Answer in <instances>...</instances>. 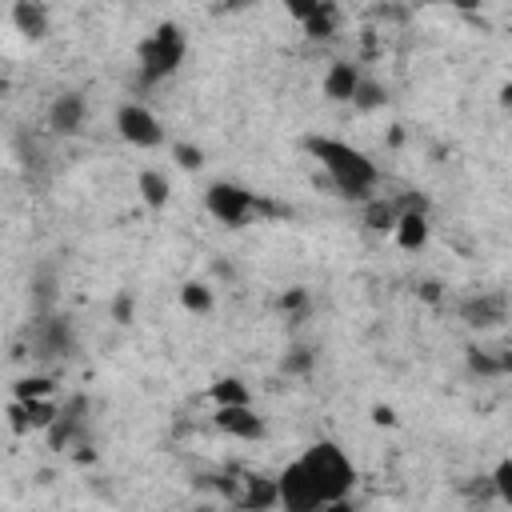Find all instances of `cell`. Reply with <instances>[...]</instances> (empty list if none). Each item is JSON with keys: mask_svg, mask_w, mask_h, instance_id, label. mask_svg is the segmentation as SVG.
<instances>
[{"mask_svg": "<svg viewBox=\"0 0 512 512\" xmlns=\"http://www.w3.org/2000/svg\"><path fill=\"white\" fill-rule=\"evenodd\" d=\"M172 160L180 168L196 172V168H204V148H196V144H172Z\"/></svg>", "mask_w": 512, "mask_h": 512, "instance_id": "cell-21", "label": "cell"}, {"mask_svg": "<svg viewBox=\"0 0 512 512\" xmlns=\"http://www.w3.org/2000/svg\"><path fill=\"white\" fill-rule=\"evenodd\" d=\"M500 104H512V84H504V88H500Z\"/></svg>", "mask_w": 512, "mask_h": 512, "instance_id": "cell-26", "label": "cell"}, {"mask_svg": "<svg viewBox=\"0 0 512 512\" xmlns=\"http://www.w3.org/2000/svg\"><path fill=\"white\" fill-rule=\"evenodd\" d=\"M400 212H404V208H396L392 200L372 196V200L364 204V224H368L372 232H392V228H396V220H400Z\"/></svg>", "mask_w": 512, "mask_h": 512, "instance_id": "cell-16", "label": "cell"}, {"mask_svg": "<svg viewBox=\"0 0 512 512\" xmlns=\"http://www.w3.org/2000/svg\"><path fill=\"white\" fill-rule=\"evenodd\" d=\"M376 424H392V412L388 408H376Z\"/></svg>", "mask_w": 512, "mask_h": 512, "instance_id": "cell-25", "label": "cell"}, {"mask_svg": "<svg viewBox=\"0 0 512 512\" xmlns=\"http://www.w3.org/2000/svg\"><path fill=\"white\" fill-rule=\"evenodd\" d=\"M132 312H136V300H132L128 292H120V296L112 300V320H116V324H132Z\"/></svg>", "mask_w": 512, "mask_h": 512, "instance_id": "cell-22", "label": "cell"}, {"mask_svg": "<svg viewBox=\"0 0 512 512\" xmlns=\"http://www.w3.org/2000/svg\"><path fill=\"white\" fill-rule=\"evenodd\" d=\"M240 512H280V492H276V476H248L244 480V496L236 500Z\"/></svg>", "mask_w": 512, "mask_h": 512, "instance_id": "cell-12", "label": "cell"}, {"mask_svg": "<svg viewBox=\"0 0 512 512\" xmlns=\"http://www.w3.org/2000/svg\"><path fill=\"white\" fill-rule=\"evenodd\" d=\"M136 192H140V200H144V208H164L168 204V196H172V184H168V176L160 172V168H144L140 176H136Z\"/></svg>", "mask_w": 512, "mask_h": 512, "instance_id": "cell-14", "label": "cell"}, {"mask_svg": "<svg viewBox=\"0 0 512 512\" xmlns=\"http://www.w3.org/2000/svg\"><path fill=\"white\" fill-rule=\"evenodd\" d=\"M204 208H208V216L216 224L244 228L252 220V212H256V196L244 184H236V180H212L204 188Z\"/></svg>", "mask_w": 512, "mask_h": 512, "instance_id": "cell-4", "label": "cell"}, {"mask_svg": "<svg viewBox=\"0 0 512 512\" xmlns=\"http://www.w3.org/2000/svg\"><path fill=\"white\" fill-rule=\"evenodd\" d=\"M296 356H284V372H304L312 364V352L308 348H292Z\"/></svg>", "mask_w": 512, "mask_h": 512, "instance_id": "cell-23", "label": "cell"}, {"mask_svg": "<svg viewBox=\"0 0 512 512\" xmlns=\"http://www.w3.org/2000/svg\"><path fill=\"white\" fill-rule=\"evenodd\" d=\"M492 492L500 496V504L512 508V456L496 460V468H492Z\"/></svg>", "mask_w": 512, "mask_h": 512, "instance_id": "cell-18", "label": "cell"}, {"mask_svg": "<svg viewBox=\"0 0 512 512\" xmlns=\"http://www.w3.org/2000/svg\"><path fill=\"white\" fill-rule=\"evenodd\" d=\"M212 304H216V296H212V288H208L204 280H184V284H180V308H184V312L208 316Z\"/></svg>", "mask_w": 512, "mask_h": 512, "instance_id": "cell-17", "label": "cell"}, {"mask_svg": "<svg viewBox=\"0 0 512 512\" xmlns=\"http://www.w3.org/2000/svg\"><path fill=\"white\" fill-rule=\"evenodd\" d=\"M288 16L300 20L304 36H312V40L332 36L336 24H340V8L336 4H324V0H296V4H288Z\"/></svg>", "mask_w": 512, "mask_h": 512, "instance_id": "cell-7", "label": "cell"}, {"mask_svg": "<svg viewBox=\"0 0 512 512\" xmlns=\"http://www.w3.org/2000/svg\"><path fill=\"white\" fill-rule=\"evenodd\" d=\"M316 512H356V504H352V500H332V504H324V508H316Z\"/></svg>", "mask_w": 512, "mask_h": 512, "instance_id": "cell-24", "label": "cell"}, {"mask_svg": "<svg viewBox=\"0 0 512 512\" xmlns=\"http://www.w3.org/2000/svg\"><path fill=\"white\" fill-rule=\"evenodd\" d=\"M8 20H12V28L24 40H44L48 28H52V16H48V8L40 0H16L12 12H8Z\"/></svg>", "mask_w": 512, "mask_h": 512, "instance_id": "cell-11", "label": "cell"}, {"mask_svg": "<svg viewBox=\"0 0 512 512\" xmlns=\"http://www.w3.org/2000/svg\"><path fill=\"white\" fill-rule=\"evenodd\" d=\"M188 56V36L180 32V24H156L140 44H136V76L144 88L168 80L172 72H180Z\"/></svg>", "mask_w": 512, "mask_h": 512, "instance_id": "cell-3", "label": "cell"}, {"mask_svg": "<svg viewBox=\"0 0 512 512\" xmlns=\"http://www.w3.org/2000/svg\"><path fill=\"white\" fill-rule=\"evenodd\" d=\"M116 136L128 144V148H140V152H152V148H160L164 144V124H160V116L148 108V104H140V100H124L120 108H116Z\"/></svg>", "mask_w": 512, "mask_h": 512, "instance_id": "cell-5", "label": "cell"}, {"mask_svg": "<svg viewBox=\"0 0 512 512\" xmlns=\"http://www.w3.org/2000/svg\"><path fill=\"white\" fill-rule=\"evenodd\" d=\"M276 492H280V512H316V508H324V496L316 492V484L308 480L300 460H288L276 472Z\"/></svg>", "mask_w": 512, "mask_h": 512, "instance_id": "cell-6", "label": "cell"}, {"mask_svg": "<svg viewBox=\"0 0 512 512\" xmlns=\"http://www.w3.org/2000/svg\"><path fill=\"white\" fill-rule=\"evenodd\" d=\"M212 424L232 436V440H260L264 436V416L252 408V404H236V408H216L212 412Z\"/></svg>", "mask_w": 512, "mask_h": 512, "instance_id": "cell-9", "label": "cell"}, {"mask_svg": "<svg viewBox=\"0 0 512 512\" xmlns=\"http://www.w3.org/2000/svg\"><path fill=\"white\" fill-rule=\"evenodd\" d=\"M304 148L308 156L328 172V180L336 184L340 196L348 200H372L376 184H380V168L372 164L368 152H360L356 144L348 140H336V136H304Z\"/></svg>", "mask_w": 512, "mask_h": 512, "instance_id": "cell-1", "label": "cell"}, {"mask_svg": "<svg viewBox=\"0 0 512 512\" xmlns=\"http://www.w3.org/2000/svg\"><path fill=\"white\" fill-rule=\"evenodd\" d=\"M360 84H364V76H360V68L352 60H332L324 68V76H320V92L332 104H352L356 92H360Z\"/></svg>", "mask_w": 512, "mask_h": 512, "instance_id": "cell-8", "label": "cell"}, {"mask_svg": "<svg viewBox=\"0 0 512 512\" xmlns=\"http://www.w3.org/2000/svg\"><path fill=\"white\" fill-rule=\"evenodd\" d=\"M84 112H88V104H84L80 92H60L48 104V128L60 132V136H76L84 128Z\"/></svg>", "mask_w": 512, "mask_h": 512, "instance_id": "cell-10", "label": "cell"}, {"mask_svg": "<svg viewBox=\"0 0 512 512\" xmlns=\"http://www.w3.org/2000/svg\"><path fill=\"white\" fill-rule=\"evenodd\" d=\"M388 100V92L376 84V80H364L360 84V92H356V100H352V108H360V112H372V108H380Z\"/></svg>", "mask_w": 512, "mask_h": 512, "instance_id": "cell-19", "label": "cell"}, {"mask_svg": "<svg viewBox=\"0 0 512 512\" xmlns=\"http://www.w3.org/2000/svg\"><path fill=\"white\" fill-rule=\"evenodd\" d=\"M296 460L308 472V480L316 484V492L324 496V504L352 496V488H356V464H352V456L336 440H316Z\"/></svg>", "mask_w": 512, "mask_h": 512, "instance_id": "cell-2", "label": "cell"}, {"mask_svg": "<svg viewBox=\"0 0 512 512\" xmlns=\"http://www.w3.org/2000/svg\"><path fill=\"white\" fill-rule=\"evenodd\" d=\"M392 240L404 252H420L428 244V216H424V208H404L396 228H392Z\"/></svg>", "mask_w": 512, "mask_h": 512, "instance_id": "cell-13", "label": "cell"}, {"mask_svg": "<svg viewBox=\"0 0 512 512\" xmlns=\"http://www.w3.org/2000/svg\"><path fill=\"white\" fill-rule=\"evenodd\" d=\"M44 396H52V380L48 376H24L16 384V400H44Z\"/></svg>", "mask_w": 512, "mask_h": 512, "instance_id": "cell-20", "label": "cell"}, {"mask_svg": "<svg viewBox=\"0 0 512 512\" xmlns=\"http://www.w3.org/2000/svg\"><path fill=\"white\" fill-rule=\"evenodd\" d=\"M208 396H212V404H216V408H236V404H252V388H248V384H244L240 376H220V380H212Z\"/></svg>", "mask_w": 512, "mask_h": 512, "instance_id": "cell-15", "label": "cell"}]
</instances>
